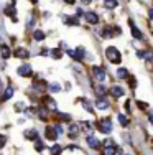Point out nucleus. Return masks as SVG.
Instances as JSON below:
<instances>
[{"label":"nucleus","instance_id":"obj_1","mask_svg":"<svg viewBox=\"0 0 153 155\" xmlns=\"http://www.w3.org/2000/svg\"><path fill=\"white\" fill-rule=\"evenodd\" d=\"M105 58H107L110 63H114V64H119L120 60H122V56H120V51H119L115 46H109L107 50H105Z\"/></svg>","mask_w":153,"mask_h":155},{"label":"nucleus","instance_id":"obj_2","mask_svg":"<svg viewBox=\"0 0 153 155\" xmlns=\"http://www.w3.org/2000/svg\"><path fill=\"white\" fill-rule=\"evenodd\" d=\"M97 127H99L102 134H109V132H112V120L109 117H104V119H100L97 122Z\"/></svg>","mask_w":153,"mask_h":155},{"label":"nucleus","instance_id":"obj_3","mask_svg":"<svg viewBox=\"0 0 153 155\" xmlns=\"http://www.w3.org/2000/svg\"><path fill=\"white\" fill-rule=\"evenodd\" d=\"M92 74H94V78H96L97 81H104L105 79V71H104V68H100V66H94Z\"/></svg>","mask_w":153,"mask_h":155},{"label":"nucleus","instance_id":"obj_4","mask_svg":"<svg viewBox=\"0 0 153 155\" xmlns=\"http://www.w3.org/2000/svg\"><path fill=\"white\" fill-rule=\"evenodd\" d=\"M84 18H86L87 23H91V25H97V21H99V17H97V13H94V12H86Z\"/></svg>","mask_w":153,"mask_h":155},{"label":"nucleus","instance_id":"obj_5","mask_svg":"<svg viewBox=\"0 0 153 155\" xmlns=\"http://www.w3.org/2000/svg\"><path fill=\"white\" fill-rule=\"evenodd\" d=\"M45 137L48 139V140H56L58 137H59V135H58V132H56V129H54V127H46Z\"/></svg>","mask_w":153,"mask_h":155},{"label":"nucleus","instance_id":"obj_6","mask_svg":"<svg viewBox=\"0 0 153 155\" xmlns=\"http://www.w3.org/2000/svg\"><path fill=\"white\" fill-rule=\"evenodd\" d=\"M18 74H20V76H30L31 74V64H21L20 66V68H18Z\"/></svg>","mask_w":153,"mask_h":155},{"label":"nucleus","instance_id":"obj_7","mask_svg":"<svg viewBox=\"0 0 153 155\" xmlns=\"http://www.w3.org/2000/svg\"><path fill=\"white\" fill-rule=\"evenodd\" d=\"M129 25H130V30H132V35H133V38H137V40H142L143 38V35H142V31L138 30V28L135 27V23H133L132 20H129Z\"/></svg>","mask_w":153,"mask_h":155},{"label":"nucleus","instance_id":"obj_8","mask_svg":"<svg viewBox=\"0 0 153 155\" xmlns=\"http://www.w3.org/2000/svg\"><path fill=\"white\" fill-rule=\"evenodd\" d=\"M109 93L114 96V97H122L125 91H123V87H120V86H112L110 89H109Z\"/></svg>","mask_w":153,"mask_h":155},{"label":"nucleus","instance_id":"obj_9","mask_svg":"<svg viewBox=\"0 0 153 155\" xmlns=\"http://www.w3.org/2000/svg\"><path fill=\"white\" fill-rule=\"evenodd\" d=\"M68 130H69V132H68L69 137H71V139H76V137L79 135V125H78V124H71Z\"/></svg>","mask_w":153,"mask_h":155},{"label":"nucleus","instance_id":"obj_10","mask_svg":"<svg viewBox=\"0 0 153 155\" xmlns=\"http://www.w3.org/2000/svg\"><path fill=\"white\" fill-rule=\"evenodd\" d=\"M13 54H15L17 58H20V60H27V58L30 56V53H28V51L25 50V48H17Z\"/></svg>","mask_w":153,"mask_h":155},{"label":"nucleus","instance_id":"obj_11","mask_svg":"<svg viewBox=\"0 0 153 155\" xmlns=\"http://www.w3.org/2000/svg\"><path fill=\"white\" fill-rule=\"evenodd\" d=\"M87 143H89L91 149H99V145H100V142L96 137H92V135H89V137H87Z\"/></svg>","mask_w":153,"mask_h":155},{"label":"nucleus","instance_id":"obj_12","mask_svg":"<svg viewBox=\"0 0 153 155\" xmlns=\"http://www.w3.org/2000/svg\"><path fill=\"white\" fill-rule=\"evenodd\" d=\"M96 106H97V109H102V110H105V109H109V102L105 101L104 97H100V99H97V102H96Z\"/></svg>","mask_w":153,"mask_h":155},{"label":"nucleus","instance_id":"obj_13","mask_svg":"<svg viewBox=\"0 0 153 155\" xmlns=\"http://www.w3.org/2000/svg\"><path fill=\"white\" fill-rule=\"evenodd\" d=\"M5 13H7L8 17H12L13 20H17V18H15V3H12V5L5 7Z\"/></svg>","mask_w":153,"mask_h":155},{"label":"nucleus","instance_id":"obj_14","mask_svg":"<svg viewBox=\"0 0 153 155\" xmlns=\"http://www.w3.org/2000/svg\"><path fill=\"white\" fill-rule=\"evenodd\" d=\"M25 137H27V139H33V140H36V139H38V132H36L35 129H28V130L25 132Z\"/></svg>","mask_w":153,"mask_h":155},{"label":"nucleus","instance_id":"obj_15","mask_svg":"<svg viewBox=\"0 0 153 155\" xmlns=\"http://www.w3.org/2000/svg\"><path fill=\"white\" fill-rule=\"evenodd\" d=\"M84 56H86V50H84L82 46L78 48V50H76V61H81Z\"/></svg>","mask_w":153,"mask_h":155},{"label":"nucleus","instance_id":"obj_16","mask_svg":"<svg viewBox=\"0 0 153 155\" xmlns=\"http://www.w3.org/2000/svg\"><path fill=\"white\" fill-rule=\"evenodd\" d=\"M33 38L36 41H41V40H45V31L43 30H35L33 31Z\"/></svg>","mask_w":153,"mask_h":155},{"label":"nucleus","instance_id":"obj_17","mask_svg":"<svg viewBox=\"0 0 153 155\" xmlns=\"http://www.w3.org/2000/svg\"><path fill=\"white\" fill-rule=\"evenodd\" d=\"M117 76H119V79H127V78H129V71H127L125 68H119Z\"/></svg>","mask_w":153,"mask_h":155},{"label":"nucleus","instance_id":"obj_18","mask_svg":"<svg viewBox=\"0 0 153 155\" xmlns=\"http://www.w3.org/2000/svg\"><path fill=\"white\" fill-rule=\"evenodd\" d=\"M12 96H13V89H12V87H7L5 93L2 94V99H3V101H7V99H10Z\"/></svg>","mask_w":153,"mask_h":155},{"label":"nucleus","instance_id":"obj_19","mask_svg":"<svg viewBox=\"0 0 153 155\" xmlns=\"http://www.w3.org/2000/svg\"><path fill=\"white\" fill-rule=\"evenodd\" d=\"M105 155H112V153H120V150L119 149H114V145H109V147H105Z\"/></svg>","mask_w":153,"mask_h":155},{"label":"nucleus","instance_id":"obj_20","mask_svg":"<svg viewBox=\"0 0 153 155\" xmlns=\"http://www.w3.org/2000/svg\"><path fill=\"white\" fill-rule=\"evenodd\" d=\"M104 5L107 7V8H115L119 3H117V0H104Z\"/></svg>","mask_w":153,"mask_h":155},{"label":"nucleus","instance_id":"obj_21","mask_svg":"<svg viewBox=\"0 0 153 155\" xmlns=\"http://www.w3.org/2000/svg\"><path fill=\"white\" fill-rule=\"evenodd\" d=\"M96 94L99 96V97H105V94H107V91H105V87H104V86H97V89H96Z\"/></svg>","mask_w":153,"mask_h":155},{"label":"nucleus","instance_id":"obj_22","mask_svg":"<svg viewBox=\"0 0 153 155\" xmlns=\"http://www.w3.org/2000/svg\"><path fill=\"white\" fill-rule=\"evenodd\" d=\"M0 54H2L3 60H7V58H10V54H12V53H10L8 46H2V53H0Z\"/></svg>","mask_w":153,"mask_h":155},{"label":"nucleus","instance_id":"obj_23","mask_svg":"<svg viewBox=\"0 0 153 155\" xmlns=\"http://www.w3.org/2000/svg\"><path fill=\"white\" fill-rule=\"evenodd\" d=\"M119 122L122 125H129V117L125 114H119Z\"/></svg>","mask_w":153,"mask_h":155},{"label":"nucleus","instance_id":"obj_24","mask_svg":"<svg viewBox=\"0 0 153 155\" xmlns=\"http://www.w3.org/2000/svg\"><path fill=\"white\" fill-rule=\"evenodd\" d=\"M35 149L38 150V152H41V150L45 149V145H43V142H41L40 139H36V140H35Z\"/></svg>","mask_w":153,"mask_h":155},{"label":"nucleus","instance_id":"obj_25","mask_svg":"<svg viewBox=\"0 0 153 155\" xmlns=\"http://www.w3.org/2000/svg\"><path fill=\"white\" fill-rule=\"evenodd\" d=\"M49 91L51 93H58V91H61V86L58 83H53V84H49Z\"/></svg>","mask_w":153,"mask_h":155},{"label":"nucleus","instance_id":"obj_26","mask_svg":"<svg viewBox=\"0 0 153 155\" xmlns=\"http://www.w3.org/2000/svg\"><path fill=\"white\" fill-rule=\"evenodd\" d=\"M40 119H41V120L48 119V110H46L45 107H41V109H40Z\"/></svg>","mask_w":153,"mask_h":155},{"label":"nucleus","instance_id":"obj_27","mask_svg":"<svg viewBox=\"0 0 153 155\" xmlns=\"http://www.w3.org/2000/svg\"><path fill=\"white\" fill-rule=\"evenodd\" d=\"M49 54L54 58V60H59V58H61V51L58 50V48H56V50H51V53H49Z\"/></svg>","mask_w":153,"mask_h":155},{"label":"nucleus","instance_id":"obj_28","mask_svg":"<svg viewBox=\"0 0 153 155\" xmlns=\"http://www.w3.org/2000/svg\"><path fill=\"white\" fill-rule=\"evenodd\" d=\"M79 15H76V17H71V18H68V23L69 25H79Z\"/></svg>","mask_w":153,"mask_h":155},{"label":"nucleus","instance_id":"obj_29","mask_svg":"<svg viewBox=\"0 0 153 155\" xmlns=\"http://www.w3.org/2000/svg\"><path fill=\"white\" fill-rule=\"evenodd\" d=\"M5 143H7V137H5V135H0V149L5 147Z\"/></svg>","mask_w":153,"mask_h":155},{"label":"nucleus","instance_id":"obj_30","mask_svg":"<svg viewBox=\"0 0 153 155\" xmlns=\"http://www.w3.org/2000/svg\"><path fill=\"white\" fill-rule=\"evenodd\" d=\"M54 129H56V132H58V135H63V127H61V125H59V124H58V125H56V127H54Z\"/></svg>","mask_w":153,"mask_h":155},{"label":"nucleus","instance_id":"obj_31","mask_svg":"<svg viewBox=\"0 0 153 155\" xmlns=\"http://www.w3.org/2000/svg\"><path fill=\"white\" fill-rule=\"evenodd\" d=\"M51 152H53V153H56V152L59 153V152H61V147H59V145H54L53 149H51Z\"/></svg>","mask_w":153,"mask_h":155},{"label":"nucleus","instance_id":"obj_32","mask_svg":"<svg viewBox=\"0 0 153 155\" xmlns=\"http://www.w3.org/2000/svg\"><path fill=\"white\" fill-rule=\"evenodd\" d=\"M84 107H86L87 110H89V112H92V107L89 106V101H86V99H84Z\"/></svg>","mask_w":153,"mask_h":155},{"label":"nucleus","instance_id":"obj_33","mask_svg":"<svg viewBox=\"0 0 153 155\" xmlns=\"http://www.w3.org/2000/svg\"><path fill=\"white\" fill-rule=\"evenodd\" d=\"M59 117H61L63 120H71V117H69L68 114H59Z\"/></svg>","mask_w":153,"mask_h":155},{"label":"nucleus","instance_id":"obj_34","mask_svg":"<svg viewBox=\"0 0 153 155\" xmlns=\"http://www.w3.org/2000/svg\"><path fill=\"white\" fill-rule=\"evenodd\" d=\"M104 145H105V147H109V145H115V143H114V140L109 139V140H105V142H104Z\"/></svg>","mask_w":153,"mask_h":155},{"label":"nucleus","instance_id":"obj_35","mask_svg":"<svg viewBox=\"0 0 153 155\" xmlns=\"http://www.w3.org/2000/svg\"><path fill=\"white\" fill-rule=\"evenodd\" d=\"M15 110H23V102H18L15 106Z\"/></svg>","mask_w":153,"mask_h":155},{"label":"nucleus","instance_id":"obj_36","mask_svg":"<svg viewBox=\"0 0 153 155\" xmlns=\"http://www.w3.org/2000/svg\"><path fill=\"white\" fill-rule=\"evenodd\" d=\"M137 104H138V107H140V109H145V107H147V106H145V102H142V101H138Z\"/></svg>","mask_w":153,"mask_h":155},{"label":"nucleus","instance_id":"obj_37","mask_svg":"<svg viewBox=\"0 0 153 155\" xmlns=\"http://www.w3.org/2000/svg\"><path fill=\"white\" fill-rule=\"evenodd\" d=\"M33 23H35V20H33V18H28V25H27V27L30 28V27H31V25H33Z\"/></svg>","mask_w":153,"mask_h":155},{"label":"nucleus","instance_id":"obj_38","mask_svg":"<svg viewBox=\"0 0 153 155\" xmlns=\"http://www.w3.org/2000/svg\"><path fill=\"white\" fill-rule=\"evenodd\" d=\"M41 54H49V50H48V48H43V50H41Z\"/></svg>","mask_w":153,"mask_h":155},{"label":"nucleus","instance_id":"obj_39","mask_svg":"<svg viewBox=\"0 0 153 155\" xmlns=\"http://www.w3.org/2000/svg\"><path fill=\"white\" fill-rule=\"evenodd\" d=\"M135 84H137V83H135V79H130V86L135 87Z\"/></svg>","mask_w":153,"mask_h":155},{"label":"nucleus","instance_id":"obj_40","mask_svg":"<svg viewBox=\"0 0 153 155\" xmlns=\"http://www.w3.org/2000/svg\"><path fill=\"white\" fill-rule=\"evenodd\" d=\"M64 2H66V3H74L76 0H64Z\"/></svg>","mask_w":153,"mask_h":155},{"label":"nucleus","instance_id":"obj_41","mask_svg":"<svg viewBox=\"0 0 153 155\" xmlns=\"http://www.w3.org/2000/svg\"><path fill=\"white\" fill-rule=\"evenodd\" d=\"M82 3H84V5H87V3H91V0H82Z\"/></svg>","mask_w":153,"mask_h":155},{"label":"nucleus","instance_id":"obj_42","mask_svg":"<svg viewBox=\"0 0 153 155\" xmlns=\"http://www.w3.org/2000/svg\"><path fill=\"white\" fill-rule=\"evenodd\" d=\"M150 20H153V8L150 10Z\"/></svg>","mask_w":153,"mask_h":155},{"label":"nucleus","instance_id":"obj_43","mask_svg":"<svg viewBox=\"0 0 153 155\" xmlns=\"http://www.w3.org/2000/svg\"><path fill=\"white\" fill-rule=\"evenodd\" d=\"M150 120H151V122H153V114H150Z\"/></svg>","mask_w":153,"mask_h":155},{"label":"nucleus","instance_id":"obj_44","mask_svg":"<svg viewBox=\"0 0 153 155\" xmlns=\"http://www.w3.org/2000/svg\"><path fill=\"white\" fill-rule=\"evenodd\" d=\"M0 89H2V83H0Z\"/></svg>","mask_w":153,"mask_h":155},{"label":"nucleus","instance_id":"obj_45","mask_svg":"<svg viewBox=\"0 0 153 155\" xmlns=\"http://www.w3.org/2000/svg\"><path fill=\"white\" fill-rule=\"evenodd\" d=\"M151 61H153V56H151Z\"/></svg>","mask_w":153,"mask_h":155},{"label":"nucleus","instance_id":"obj_46","mask_svg":"<svg viewBox=\"0 0 153 155\" xmlns=\"http://www.w3.org/2000/svg\"><path fill=\"white\" fill-rule=\"evenodd\" d=\"M0 91H2V89H0Z\"/></svg>","mask_w":153,"mask_h":155}]
</instances>
